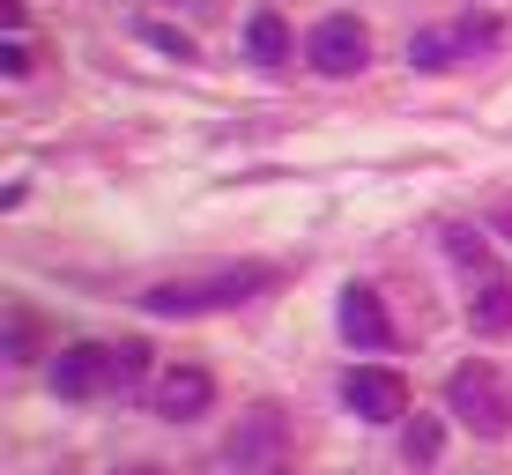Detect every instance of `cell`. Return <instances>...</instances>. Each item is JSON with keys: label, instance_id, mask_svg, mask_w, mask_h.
I'll list each match as a JSON object with an SVG mask.
<instances>
[{"label": "cell", "instance_id": "cell-1", "mask_svg": "<svg viewBox=\"0 0 512 475\" xmlns=\"http://www.w3.org/2000/svg\"><path fill=\"white\" fill-rule=\"evenodd\" d=\"M149 372V349L141 342H75L52 357V386H60L67 401H90V394H127L141 386Z\"/></svg>", "mask_w": 512, "mask_h": 475}, {"label": "cell", "instance_id": "cell-2", "mask_svg": "<svg viewBox=\"0 0 512 475\" xmlns=\"http://www.w3.org/2000/svg\"><path fill=\"white\" fill-rule=\"evenodd\" d=\"M275 268H260V260H245V268H216V275H179V283H156L141 305L156 312V320H193V312H216V305H245L253 290H268Z\"/></svg>", "mask_w": 512, "mask_h": 475}, {"label": "cell", "instance_id": "cell-3", "mask_svg": "<svg viewBox=\"0 0 512 475\" xmlns=\"http://www.w3.org/2000/svg\"><path fill=\"white\" fill-rule=\"evenodd\" d=\"M505 38L498 15H461V23H438V30H416L409 38V67H423V75H446V67L475 60V52H490Z\"/></svg>", "mask_w": 512, "mask_h": 475}, {"label": "cell", "instance_id": "cell-4", "mask_svg": "<svg viewBox=\"0 0 512 475\" xmlns=\"http://www.w3.org/2000/svg\"><path fill=\"white\" fill-rule=\"evenodd\" d=\"M446 409L461 416V424H475L483 438H505L512 431V394L498 386L490 364H461V372L446 379Z\"/></svg>", "mask_w": 512, "mask_h": 475}, {"label": "cell", "instance_id": "cell-5", "mask_svg": "<svg viewBox=\"0 0 512 475\" xmlns=\"http://www.w3.org/2000/svg\"><path fill=\"white\" fill-rule=\"evenodd\" d=\"M342 401H349V416H364V424L409 416V386H401V372H386V364H357V372L342 379Z\"/></svg>", "mask_w": 512, "mask_h": 475}, {"label": "cell", "instance_id": "cell-6", "mask_svg": "<svg viewBox=\"0 0 512 475\" xmlns=\"http://www.w3.org/2000/svg\"><path fill=\"white\" fill-rule=\"evenodd\" d=\"M305 60L320 67V75H357V67L372 60V38H364L357 15H327V23L305 38Z\"/></svg>", "mask_w": 512, "mask_h": 475}, {"label": "cell", "instance_id": "cell-7", "mask_svg": "<svg viewBox=\"0 0 512 475\" xmlns=\"http://www.w3.org/2000/svg\"><path fill=\"white\" fill-rule=\"evenodd\" d=\"M334 320H342V334H349L357 349H394V320H386L379 290L349 283V290H342V312H334Z\"/></svg>", "mask_w": 512, "mask_h": 475}, {"label": "cell", "instance_id": "cell-8", "mask_svg": "<svg viewBox=\"0 0 512 475\" xmlns=\"http://www.w3.org/2000/svg\"><path fill=\"white\" fill-rule=\"evenodd\" d=\"M208 401H216V386H208V372H193V364H179V372H164V379H156V416H171V424L201 416Z\"/></svg>", "mask_w": 512, "mask_h": 475}, {"label": "cell", "instance_id": "cell-9", "mask_svg": "<svg viewBox=\"0 0 512 475\" xmlns=\"http://www.w3.org/2000/svg\"><path fill=\"white\" fill-rule=\"evenodd\" d=\"M468 327L490 334V342H498V334H512V283H505V275H483V290L468 297Z\"/></svg>", "mask_w": 512, "mask_h": 475}, {"label": "cell", "instance_id": "cell-10", "mask_svg": "<svg viewBox=\"0 0 512 475\" xmlns=\"http://www.w3.org/2000/svg\"><path fill=\"white\" fill-rule=\"evenodd\" d=\"M275 446H282V409H253V424L231 438V461H238V468H253V461H268Z\"/></svg>", "mask_w": 512, "mask_h": 475}, {"label": "cell", "instance_id": "cell-11", "mask_svg": "<svg viewBox=\"0 0 512 475\" xmlns=\"http://www.w3.org/2000/svg\"><path fill=\"white\" fill-rule=\"evenodd\" d=\"M245 52H253L260 67H282V60H290V23H282L275 8H260L253 23H245Z\"/></svg>", "mask_w": 512, "mask_h": 475}, {"label": "cell", "instance_id": "cell-12", "mask_svg": "<svg viewBox=\"0 0 512 475\" xmlns=\"http://www.w3.org/2000/svg\"><path fill=\"white\" fill-rule=\"evenodd\" d=\"M141 38H149L156 52H171V60H193V38H186L179 23H141Z\"/></svg>", "mask_w": 512, "mask_h": 475}, {"label": "cell", "instance_id": "cell-13", "mask_svg": "<svg viewBox=\"0 0 512 475\" xmlns=\"http://www.w3.org/2000/svg\"><path fill=\"white\" fill-rule=\"evenodd\" d=\"M446 253H453V260H475V268H483V260H490V245H483V231L453 223V231H446Z\"/></svg>", "mask_w": 512, "mask_h": 475}, {"label": "cell", "instance_id": "cell-14", "mask_svg": "<svg viewBox=\"0 0 512 475\" xmlns=\"http://www.w3.org/2000/svg\"><path fill=\"white\" fill-rule=\"evenodd\" d=\"M409 461H438V424H409Z\"/></svg>", "mask_w": 512, "mask_h": 475}, {"label": "cell", "instance_id": "cell-15", "mask_svg": "<svg viewBox=\"0 0 512 475\" xmlns=\"http://www.w3.org/2000/svg\"><path fill=\"white\" fill-rule=\"evenodd\" d=\"M0 67H8V75H30V45H15V38H8V52H0Z\"/></svg>", "mask_w": 512, "mask_h": 475}, {"label": "cell", "instance_id": "cell-16", "mask_svg": "<svg viewBox=\"0 0 512 475\" xmlns=\"http://www.w3.org/2000/svg\"><path fill=\"white\" fill-rule=\"evenodd\" d=\"M498 231H505V238H512V201H505V208H498Z\"/></svg>", "mask_w": 512, "mask_h": 475}, {"label": "cell", "instance_id": "cell-17", "mask_svg": "<svg viewBox=\"0 0 512 475\" xmlns=\"http://www.w3.org/2000/svg\"><path fill=\"white\" fill-rule=\"evenodd\" d=\"M119 475H156V468H119Z\"/></svg>", "mask_w": 512, "mask_h": 475}]
</instances>
